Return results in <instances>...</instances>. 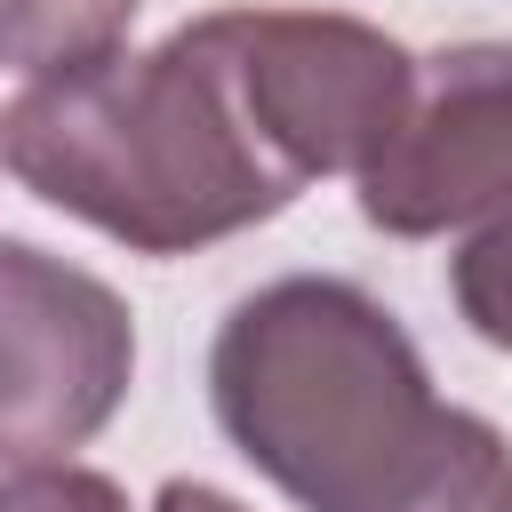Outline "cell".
<instances>
[{"mask_svg":"<svg viewBox=\"0 0 512 512\" xmlns=\"http://www.w3.org/2000/svg\"><path fill=\"white\" fill-rule=\"evenodd\" d=\"M136 328L128 304L24 240H0V464L72 456L128 392Z\"/></svg>","mask_w":512,"mask_h":512,"instance_id":"cell-4","label":"cell"},{"mask_svg":"<svg viewBox=\"0 0 512 512\" xmlns=\"http://www.w3.org/2000/svg\"><path fill=\"white\" fill-rule=\"evenodd\" d=\"M216 424L304 512H512L496 424L440 408L408 328L352 280H272L208 352Z\"/></svg>","mask_w":512,"mask_h":512,"instance_id":"cell-1","label":"cell"},{"mask_svg":"<svg viewBox=\"0 0 512 512\" xmlns=\"http://www.w3.org/2000/svg\"><path fill=\"white\" fill-rule=\"evenodd\" d=\"M448 288H456V312L472 320V336L512 352V192L464 232V248L448 264Z\"/></svg>","mask_w":512,"mask_h":512,"instance_id":"cell-7","label":"cell"},{"mask_svg":"<svg viewBox=\"0 0 512 512\" xmlns=\"http://www.w3.org/2000/svg\"><path fill=\"white\" fill-rule=\"evenodd\" d=\"M152 512H240L224 488H200V480H168L160 496H152Z\"/></svg>","mask_w":512,"mask_h":512,"instance_id":"cell-9","label":"cell"},{"mask_svg":"<svg viewBox=\"0 0 512 512\" xmlns=\"http://www.w3.org/2000/svg\"><path fill=\"white\" fill-rule=\"evenodd\" d=\"M0 160L24 192L144 256L232 240L304 192L248 128L200 24L32 80L0 112Z\"/></svg>","mask_w":512,"mask_h":512,"instance_id":"cell-2","label":"cell"},{"mask_svg":"<svg viewBox=\"0 0 512 512\" xmlns=\"http://www.w3.org/2000/svg\"><path fill=\"white\" fill-rule=\"evenodd\" d=\"M512 192V40H456L408 64L400 120L360 168V216L432 240Z\"/></svg>","mask_w":512,"mask_h":512,"instance_id":"cell-5","label":"cell"},{"mask_svg":"<svg viewBox=\"0 0 512 512\" xmlns=\"http://www.w3.org/2000/svg\"><path fill=\"white\" fill-rule=\"evenodd\" d=\"M0 512H128V496L80 464H24L0 480Z\"/></svg>","mask_w":512,"mask_h":512,"instance_id":"cell-8","label":"cell"},{"mask_svg":"<svg viewBox=\"0 0 512 512\" xmlns=\"http://www.w3.org/2000/svg\"><path fill=\"white\" fill-rule=\"evenodd\" d=\"M248 128L264 152L312 184L336 168H368L384 128L400 120L408 96V48L384 40L360 16H320V8H216L200 16Z\"/></svg>","mask_w":512,"mask_h":512,"instance_id":"cell-3","label":"cell"},{"mask_svg":"<svg viewBox=\"0 0 512 512\" xmlns=\"http://www.w3.org/2000/svg\"><path fill=\"white\" fill-rule=\"evenodd\" d=\"M144 0H0V64L8 72H72L120 48L128 16Z\"/></svg>","mask_w":512,"mask_h":512,"instance_id":"cell-6","label":"cell"}]
</instances>
